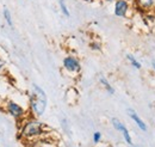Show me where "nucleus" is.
Segmentation results:
<instances>
[{
	"label": "nucleus",
	"instance_id": "nucleus-1",
	"mask_svg": "<svg viewBox=\"0 0 155 147\" xmlns=\"http://www.w3.org/2000/svg\"><path fill=\"white\" fill-rule=\"evenodd\" d=\"M48 127L39 121L38 118H28L24 120L19 127V138L24 140H35L42 138L47 134Z\"/></svg>",
	"mask_w": 155,
	"mask_h": 147
},
{
	"label": "nucleus",
	"instance_id": "nucleus-2",
	"mask_svg": "<svg viewBox=\"0 0 155 147\" xmlns=\"http://www.w3.org/2000/svg\"><path fill=\"white\" fill-rule=\"evenodd\" d=\"M47 105H48V97L45 91L37 84H32L31 92L29 96L30 112L34 115V117L38 118L45 112Z\"/></svg>",
	"mask_w": 155,
	"mask_h": 147
},
{
	"label": "nucleus",
	"instance_id": "nucleus-3",
	"mask_svg": "<svg viewBox=\"0 0 155 147\" xmlns=\"http://www.w3.org/2000/svg\"><path fill=\"white\" fill-rule=\"evenodd\" d=\"M62 67L63 70L71 75H78L81 72V62L79 57L75 55H67L62 60Z\"/></svg>",
	"mask_w": 155,
	"mask_h": 147
},
{
	"label": "nucleus",
	"instance_id": "nucleus-4",
	"mask_svg": "<svg viewBox=\"0 0 155 147\" xmlns=\"http://www.w3.org/2000/svg\"><path fill=\"white\" fill-rule=\"evenodd\" d=\"M5 110L8 112L10 116H12L17 121H20V120L24 121V117L26 115V110L20 104L13 102V101H7V103L5 105Z\"/></svg>",
	"mask_w": 155,
	"mask_h": 147
},
{
	"label": "nucleus",
	"instance_id": "nucleus-5",
	"mask_svg": "<svg viewBox=\"0 0 155 147\" xmlns=\"http://www.w3.org/2000/svg\"><path fill=\"white\" fill-rule=\"evenodd\" d=\"M111 125H112V127L115 128V130H117L118 133H120L122 134V138H123V140L125 141V144L129 146V145H133L134 142H133V138H131V134H130V132H129V129L127 128V126L119 120V118H117V117H112L111 118Z\"/></svg>",
	"mask_w": 155,
	"mask_h": 147
},
{
	"label": "nucleus",
	"instance_id": "nucleus-6",
	"mask_svg": "<svg viewBox=\"0 0 155 147\" xmlns=\"http://www.w3.org/2000/svg\"><path fill=\"white\" fill-rule=\"evenodd\" d=\"M130 10V4L128 0H116L114 6V13L118 18H125L128 17Z\"/></svg>",
	"mask_w": 155,
	"mask_h": 147
},
{
	"label": "nucleus",
	"instance_id": "nucleus-7",
	"mask_svg": "<svg viewBox=\"0 0 155 147\" xmlns=\"http://www.w3.org/2000/svg\"><path fill=\"white\" fill-rule=\"evenodd\" d=\"M127 114H128V116L131 118V121L137 126V128L140 129V130H142V132H147V130H148L147 123L141 118V116H140L134 109L128 108V109H127Z\"/></svg>",
	"mask_w": 155,
	"mask_h": 147
},
{
	"label": "nucleus",
	"instance_id": "nucleus-8",
	"mask_svg": "<svg viewBox=\"0 0 155 147\" xmlns=\"http://www.w3.org/2000/svg\"><path fill=\"white\" fill-rule=\"evenodd\" d=\"M99 83H100V85L104 87V90L107 92L109 94H115L116 93V90H115V87L110 84V81L105 78V77H103V75H100L99 77Z\"/></svg>",
	"mask_w": 155,
	"mask_h": 147
},
{
	"label": "nucleus",
	"instance_id": "nucleus-9",
	"mask_svg": "<svg viewBox=\"0 0 155 147\" xmlns=\"http://www.w3.org/2000/svg\"><path fill=\"white\" fill-rule=\"evenodd\" d=\"M137 6L144 11L152 10L155 6V0H135Z\"/></svg>",
	"mask_w": 155,
	"mask_h": 147
},
{
	"label": "nucleus",
	"instance_id": "nucleus-10",
	"mask_svg": "<svg viewBox=\"0 0 155 147\" xmlns=\"http://www.w3.org/2000/svg\"><path fill=\"white\" fill-rule=\"evenodd\" d=\"M125 57H127L128 62L131 65V67H134L135 70H141V68H142V63H141V61H138L133 54H127Z\"/></svg>",
	"mask_w": 155,
	"mask_h": 147
},
{
	"label": "nucleus",
	"instance_id": "nucleus-11",
	"mask_svg": "<svg viewBox=\"0 0 155 147\" xmlns=\"http://www.w3.org/2000/svg\"><path fill=\"white\" fill-rule=\"evenodd\" d=\"M58 6H60V10H61V13H62L64 17L69 18V17H71V12H69V10H68V6H67V4H66V0H58Z\"/></svg>",
	"mask_w": 155,
	"mask_h": 147
},
{
	"label": "nucleus",
	"instance_id": "nucleus-12",
	"mask_svg": "<svg viewBox=\"0 0 155 147\" xmlns=\"http://www.w3.org/2000/svg\"><path fill=\"white\" fill-rule=\"evenodd\" d=\"M2 15H4V19H5V22L7 23V25H8L10 28H13V19H12V13L10 12V10H8L7 7H5V9H4V12H2Z\"/></svg>",
	"mask_w": 155,
	"mask_h": 147
},
{
	"label": "nucleus",
	"instance_id": "nucleus-13",
	"mask_svg": "<svg viewBox=\"0 0 155 147\" xmlns=\"http://www.w3.org/2000/svg\"><path fill=\"white\" fill-rule=\"evenodd\" d=\"M90 48L93 50V52H100L101 50V43L99 41H92L90 43Z\"/></svg>",
	"mask_w": 155,
	"mask_h": 147
},
{
	"label": "nucleus",
	"instance_id": "nucleus-14",
	"mask_svg": "<svg viewBox=\"0 0 155 147\" xmlns=\"http://www.w3.org/2000/svg\"><path fill=\"white\" fill-rule=\"evenodd\" d=\"M101 139H103V134H101L100 132H94V133H93V136H92V141H93V144L98 145V144L101 141Z\"/></svg>",
	"mask_w": 155,
	"mask_h": 147
},
{
	"label": "nucleus",
	"instance_id": "nucleus-15",
	"mask_svg": "<svg viewBox=\"0 0 155 147\" xmlns=\"http://www.w3.org/2000/svg\"><path fill=\"white\" fill-rule=\"evenodd\" d=\"M4 68H5V61H4V60L0 57V72H1Z\"/></svg>",
	"mask_w": 155,
	"mask_h": 147
},
{
	"label": "nucleus",
	"instance_id": "nucleus-16",
	"mask_svg": "<svg viewBox=\"0 0 155 147\" xmlns=\"http://www.w3.org/2000/svg\"><path fill=\"white\" fill-rule=\"evenodd\" d=\"M150 65H152V68H153V71L155 72V59H153V60L150 61Z\"/></svg>",
	"mask_w": 155,
	"mask_h": 147
},
{
	"label": "nucleus",
	"instance_id": "nucleus-17",
	"mask_svg": "<svg viewBox=\"0 0 155 147\" xmlns=\"http://www.w3.org/2000/svg\"><path fill=\"white\" fill-rule=\"evenodd\" d=\"M128 147H141V146H138V145H135V144H133V145H129Z\"/></svg>",
	"mask_w": 155,
	"mask_h": 147
},
{
	"label": "nucleus",
	"instance_id": "nucleus-18",
	"mask_svg": "<svg viewBox=\"0 0 155 147\" xmlns=\"http://www.w3.org/2000/svg\"><path fill=\"white\" fill-rule=\"evenodd\" d=\"M84 1H86V2H94L96 0H84Z\"/></svg>",
	"mask_w": 155,
	"mask_h": 147
},
{
	"label": "nucleus",
	"instance_id": "nucleus-19",
	"mask_svg": "<svg viewBox=\"0 0 155 147\" xmlns=\"http://www.w3.org/2000/svg\"><path fill=\"white\" fill-rule=\"evenodd\" d=\"M109 2H112V1H116V0H107Z\"/></svg>",
	"mask_w": 155,
	"mask_h": 147
},
{
	"label": "nucleus",
	"instance_id": "nucleus-20",
	"mask_svg": "<svg viewBox=\"0 0 155 147\" xmlns=\"http://www.w3.org/2000/svg\"><path fill=\"white\" fill-rule=\"evenodd\" d=\"M98 147H103V146H98Z\"/></svg>",
	"mask_w": 155,
	"mask_h": 147
}]
</instances>
